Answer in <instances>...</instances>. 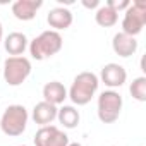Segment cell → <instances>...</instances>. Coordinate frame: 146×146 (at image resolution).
I'll use <instances>...</instances> for the list:
<instances>
[{
    "label": "cell",
    "instance_id": "1",
    "mask_svg": "<svg viewBox=\"0 0 146 146\" xmlns=\"http://www.w3.org/2000/svg\"><path fill=\"white\" fill-rule=\"evenodd\" d=\"M98 86H100V79L95 72L90 70L79 72L72 81L70 88L67 90V98H70V102L78 107H84L93 100V96L98 91Z\"/></svg>",
    "mask_w": 146,
    "mask_h": 146
},
{
    "label": "cell",
    "instance_id": "2",
    "mask_svg": "<svg viewBox=\"0 0 146 146\" xmlns=\"http://www.w3.org/2000/svg\"><path fill=\"white\" fill-rule=\"evenodd\" d=\"M64 46V40L60 36V33L57 31H43L40 33L36 38H33L29 41V55L35 60H46L53 55H57Z\"/></svg>",
    "mask_w": 146,
    "mask_h": 146
},
{
    "label": "cell",
    "instance_id": "3",
    "mask_svg": "<svg viewBox=\"0 0 146 146\" xmlns=\"http://www.w3.org/2000/svg\"><path fill=\"white\" fill-rule=\"evenodd\" d=\"M28 120H29V113L24 105H17V103L9 105L0 117V129L5 136L17 137L26 131Z\"/></svg>",
    "mask_w": 146,
    "mask_h": 146
},
{
    "label": "cell",
    "instance_id": "4",
    "mask_svg": "<svg viewBox=\"0 0 146 146\" xmlns=\"http://www.w3.org/2000/svg\"><path fill=\"white\" fill-rule=\"evenodd\" d=\"M122 105H124V100H122L120 93H117L115 90L102 91L98 96V105H96L98 119L103 124H113L120 117Z\"/></svg>",
    "mask_w": 146,
    "mask_h": 146
},
{
    "label": "cell",
    "instance_id": "5",
    "mask_svg": "<svg viewBox=\"0 0 146 146\" xmlns=\"http://www.w3.org/2000/svg\"><path fill=\"white\" fill-rule=\"evenodd\" d=\"M146 24V2L143 0H134L131 5L124 11L122 19V33L129 36H137Z\"/></svg>",
    "mask_w": 146,
    "mask_h": 146
},
{
    "label": "cell",
    "instance_id": "6",
    "mask_svg": "<svg viewBox=\"0 0 146 146\" xmlns=\"http://www.w3.org/2000/svg\"><path fill=\"white\" fill-rule=\"evenodd\" d=\"M31 60L26 57H9L4 62V79L9 86H21L31 74Z\"/></svg>",
    "mask_w": 146,
    "mask_h": 146
},
{
    "label": "cell",
    "instance_id": "7",
    "mask_svg": "<svg viewBox=\"0 0 146 146\" xmlns=\"http://www.w3.org/2000/svg\"><path fill=\"white\" fill-rule=\"evenodd\" d=\"M35 146H67L70 141H69V136L60 131L57 125H43L36 131L35 134Z\"/></svg>",
    "mask_w": 146,
    "mask_h": 146
},
{
    "label": "cell",
    "instance_id": "8",
    "mask_svg": "<svg viewBox=\"0 0 146 146\" xmlns=\"http://www.w3.org/2000/svg\"><path fill=\"white\" fill-rule=\"evenodd\" d=\"M98 79L108 90H115V88H120V86L125 84V81H127V70L120 64L110 62V64H105L102 67V72H100V78Z\"/></svg>",
    "mask_w": 146,
    "mask_h": 146
},
{
    "label": "cell",
    "instance_id": "9",
    "mask_svg": "<svg viewBox=\"0 0 146 146\" xmlns=\"http://www.w3.org/2000/svg\"><path fill=\"white\" fill-rule=\"evenodd\" d=\"M72 21H74V16H72V12L64 7V5H58V7H53L48 16H46V23L48 26L52 28V31H65L70 28Z\"/></svg>",
    "mask_w": 146,
    "mask_h": 146
},
{
    "label": "cell",
    "instance_id": "10",
    "mask_svg": "<svg viewBox=\"0 0 146 146\" xmlns=\"http://www.w3.org/2000/svg\"><path fill=\"white\" fill-rule=\"evenodd\" d=\"M43 7V0H16L12 4V14L19 21H31Z\"/></svg>",
    "mask_w": 146,
    "mask_h": 146
},
{
    "label": "cell",
    "instance_id": "11",
    "mask_svg": "<svg viewBox=\"0 0 146 146\" xmlns=\"http://www.w3.org/2000/svg\"><path fill=\"white\" fill-rule=\"evenodd\" d=\"M112 50L122 57V58H127L131 55H134L137 52V40L134 36H129L125 33H117L112 40Z\"/></svg>",
    "mask_w": 146,
    "mask_h": 146
},
{
    "label": "cell",
    "instance_id": "12",
    "mask_svg": "<svg viewBox=\"0 0 146 146\" xmlns=\"http://www.w3.org/2000/svg\"><path fill=\"white\" fill-rule=\"evenodd\" d=\"M4 46H5V52L11 55V57H21L28 46H29V40L24 33L21 31H14V33H9L5 38H4Z\"/></svg>",
    "mask_w": 146,
    "mask_h": 146
},
{
    "label": "cell",
    "instance_id": "13",
    "mask_svg": "<svg viewBox=\"0 0 146 146\" xmlns=\"http://www.w3.org/2000/svg\"><path fill=\"white\" fill-rule=\"evenodd\" d=\"M57 112L58 108L48 102H40L33 107V112H31V119L35 120V124L38 125H50L55 119H57Z\"/></svg>",
    "mask_w": 146,
    "mask_h": 146
},
{
    "label": "cell",
    "instance_id": "14",
    "mask_svg": "<svg viewBox=\"0 0 146 146\" xmlns=\"http://www.w3.org/2000/svg\"><path fill=\"white\" fill-rule=\"evenodd\" d=\"M43 102H48L55 107L64 105V102L67 100V88L60 83V81H50L43 86Z\"/></svg>",
    "mask_w": 146,
    "mask_h": 146
},
{
    "label": "cell",
    "instance_id": "15",
    "mask_svg": "<svg viewBox=\"0 0 146 146\" xmlns=\"http://www.w3.org/2000/svg\"><path fill=\"white\" fill-rule=\"evenodd\" d=\"M57 120L65 129H76L81 120V113L74 105H62L57 112Z\"/></svg>",
    "mask_w": 146,
    "mask_h": 146
},
{
    "label": "cell",
    "instance_id": "16",
    "mask_svg": "<svg viewBox=\"0 0 146 146\" xmlns=\"http://www.w3.org/2000/svg\"><path fill=\"white\" fill-rule=\"evenodd\" d=\"M95 21H96V24L102 26V28H112V26L117 24L119 14H117L113 9H110L108 5H100V7L96 9V12H95Z\"/></svg>",
    "mask_w": 146,
    "mask_h": 146
},
{
    "label": "cell",
    "instance_id": "17",
    "mask_svg": "<svg viewBox=\"0 0 146 146\" xmlns=\"http://www.w3.org/2000/svg\"><path fill=\"white\" fill-rule=\"evenodd\" d=\"M129 91H131V95H132L134 100H137L141 103L146 102V78L139 76V78L132 79V83L129 86Z\"/></svg>",
    "mask_w": 146,
    "mask_h": 146
},
{
    "label": "cell",
    "instance_id": "18",
    "mask_svg": "<svg viewBox=\"0 0 146 146\" xmlns=\"http://www.w3.org/2000/svg\"><path fill=\"white\" fill-rule=\"evenodd\" d=\"M105 5H108L110 9H113V11L119 14L120 11H125V9L131 5V0H108Z\"/></svg>",
    "mask_w": 146,
    "mask_h": 146
},
{
    "label": "cell",
    "instance_id": "19",
    "mask_svg": "<svg viewBox=\"0 0 146 146\" xmlns=\"http://www.w3.org/2000/svg\"><path fill=\"white\" fill-rule=\"evenodd\" d=\"M83 5L86 9H98L102 4H100V0H83Z\"/></svg>",
    "mask_w": 146,
    "mask_h": 146
},
{
    "label": "cell",
    "instance_id": "20",
    "mask_svg": "<svg viewBox=\"0 0 146 146\" xmlns=\"http://www.w3.org/2000/svg\"><path fill=\"white\" fill-rule=\"evenodd\" d=\"M4 41V26H2V23H0V43Z\"/></svg>",
    "mask_w": 146,
    "mask_h": 146
},
{
    "label": "cell",
    "instance_id": "21",
    "mask_svg": "<svg viewBox=\"0 0 146 146\" xmlns=\"http://www.w3.org/2000/svg\"><path fill=\"white\" fill-rule=\"evenodd\" d=\"M67 146H83V144H81V143H69Z\"/></svg>",
    "mask_w": 146,
    "mask_h": 146
},
{
    "label": "cell",
    "instance_id": "22",
    "mask_svg": "<svg viewBox=\"0 0 146 146\" xmlns=\"http://www.w3.org/2000/svg\"><path fill=\"white\" fill-rule=\"evenodd\" d=\"M19 146H28V144H19Z\"/></svg>",
    "mask_w": 146,
    "mask_h": 146
},
{
    "label": "cell",
    "instance_id": "23",
    "mask_svg": "<svg viewBox=\"0 0 146 146\" xmlns=\"http://www.w3.org/2000/svg\"><path fill=\"white\" fill-rule=\"evenodd\" d=\"M112 146H117V144H112Z\"/></svg>",
    "mask_w": 146,
    "mask_h": 146
}]
</instances>
